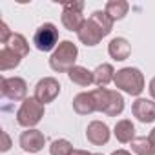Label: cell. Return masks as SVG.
<instances>
[{
	"label": "cell",
	"instance_id": "1",
	"mask_svg": "<svg viewBox=\"0 0 155 155\" xmlns=\"http://www.w3.org/2000/svg\"><path fill=\"white\" fill-rule=\"evenodd\" d=\"M115 88L122 90L128 95L139 97L144 90V75L137 68H122L115 73Z\"/></svg>",
	"mask_w": 155,
	"mask_h": 155
},
{
	"label": "cell",
	"instance_id": "2",
	"mask_svg": "<svg viewBox=\"0 0 155 155\" xmlns=\"http://www.w3.org/2000/svg\"><path fill=\"white\" fill-rule=\"evenodd\" d=\"M77 57H79V48H77L71 40H62L57 46V49L51 53L49 66H51L53 71L64 73V71H69L75 66Z\"/></svg>",
	"mask_w": 155,
	"mask_h": 155
},
{
	"label": "cell",
	"instance_id": "3",
	"mask_svg": "<svg viewBox=\"0 0 155 155\" xmlns=\"http://www.w3.org/2000/svg\"><path fill=\"white\" fill-rule=\"evenodd\" d=\"M42 117H44V104L38 102L35 97H28L26 101H22L17 111V122L28 130L37 126L42 120Z\"/></svg>",
	"mask_w": 155,
	"mask_h": 155
},
{
	"label": "cell",
	"instance_id": "4",
	"mask_svg": "<svg viewBox=\"0 0 155 155\" xmlns=\"http://www.w3.org/2000/svg\"><path fill=\"white\" fill-rule=\"evenodd\" d=\"M33 44H35V48L38 51H44V53L51 51V49L55 51L57 44H60L58 42V29H57V26L51 24V22L42 24L33 35Z\"/></svg>",
	"mask_w": 155,
	"mask_h": 155
},
{
	"label": "cell",
	"instance_id": "5",
	"mask_svg": "<svg viewBox=\"0 0 155 155\" xmlns=\"http://www.w3.org/2000/svg\"><path fill=\"white\" fill-rule=\"evenodd\" d=\"M84 2H66L62 6V26L68 31H77L79 33L81 28L84 26V17H82Z\"/></svg>",
	"mask_w": 155,
	"mask_h": 155
},
{
	"label": "cell",
	"instance_id": "6",
	"mask_svg": "<svg viewBox=\"0 0 155 155\" xmlns=\"http://www.w3.org/2000/svg\"><path fill=\"white\" fill-rule=\"evenodd\" d=\"M0 93L9 101H26L28 97V84L22 77H2Z\"/></svg>",
	"mask_w": 155,
	"mask_h": 155
},
{
	"label": "cell",
	"instance_id": "7",
	"mask_svg": "<svg viewBox=\"0 0 155 155\" xmlns=\"http://www.w3.org/2000/svg\"><path fill=\"white\" fill-rule=\"evenodd\" d=\"M58 93H60V84L53 77H44L35 86V99L42 104L53 102L58 97Z\"/></svg>",
	"mask_w": 155,
	"mask_h": 155
},
{
	"label": "cell",
	"instance_id": "8",
	"mask_svg": "<svg viewBox=\"0 0 155 155\" xmlns=\"http://www.w3.org/2000/svg\"><path fill=\"white\" fill-rule=\"evenodd\" d=\"M77 37H79V40L82 42V44H86V46H97L104 37H108L106 33H104V29L95 22V20H91V18H88L86 22H84V26L81 28V31L77 33Z\"/></svg>",
	"mask_w": 155,
	"mask_h": 155
},
{
	"label": "cell",
	"instance_id": "9",
	"mask_svg": "<svg viewBox=\"0 0 155 155\" xmlns=\"http://www.w3.org/2000/svg\"><path fill=\"white\" fill-rule=\"evenodd\" d=\"M18 144H20V148H22L24 151H28V153H38V151L44 148V144H46V137H44L42 131L31 128V130L20 133Z\"/></svg>",
	"mask_w": 155,
	"mask_h": 155
},
{
	"label": "cell",
	"instance_id": "10",
	"mask_svg": "<svg viewBox=\"0 0 155 155\" xmlns=\"http://www.w3.org/2000/svg\"><path fill=\"white\" fill-rule=\"evenodd\" d=\"M86 137L93 146H102L110 140V128L102 120H91L86 128Z\"/></svg>",
	"mask_w": 155,
	"mask_h": 155
},
{
	"label": "cell",
	"instance_id": "11",
	"mask_svg": "<svg viewBox=\"0 0 155 155\" xmlns=\"http://www.w3.org/2000/svg\"><path fill=\"white\" fill-rule=\"evenodd\" d=\"M131 113L133 117H137V120L140 122H153L155 120V102L148 101V99H137L131 106Z\"/></svg>",
	"mask_w": 155,
	"mask_h": 155
},
{
	"label": "cell",
	"instance_id": "12",
	"mask_svg": "<svg viewBox=\"0 0 155 155\" xmlns=\"http://www.w3.org/2000/svg\"><path fill=\"white\" fill-rule=\"evenodd\" d=\"M108 53H110V57H111L113 60L122 62V60H126V58L130 57L131 46H130V42H128L126 38L117 37V38H111V42L108 44Z\"/></svg>",
	"mask_w": 155,
	"mask_h": 155
},
{
	"label": "cell",
	"instance_id": "13",
	"mask_svg": "<svg viewBox=\"0 0 155 155\" xmlns=\"http://www.w3.org/2000/svg\"><path fill=\"white\" fill-rule=\"evenodd\" d=\"M68 77H69V81H71L73 84L82 86V88L93 84V71H90V69L84 68V66H73V68L68 71Z\"/></svg>",
	"mask_w": 155,
	"mask_h": 155
},
{
	"label": "cell",
	"instance_id": "14",
	"mask_svg": "<svg viewBox=\"0 0 155 155\" xmlns=\"http://www.w3.org/2000/svg\"><path fill=\"white\" fill-rule=\"evenodd\" d=\"M73 110L79 113V115H90V113L97 111L91 91H88V93L84 91V93H79V95H77V97L73 99Z\"/></svg>",
	"mask_w": 155,
	"mask_h": 155
},
{
	"label": "cell",
	"instance_id": "15",
	"mask_svg": "<svg viewBox=\"0 0 155 155\" xmlns=\"http://www.w3.org/2000/svg\"><path fill=\"white\" fill-rule=\"evenodd\" d=\"M115 79V69L111 64H101L93 69V82L99 88H106Z\"/></svg>",
	"mask_w": 155,
	"mask_h": 155
},
{
	"label": "cell",
	"instance_id": "16",
	"mask_svg": "<svg viewBox=\"0 0 155 155\" xmlns=\"http://www.w3.org/2000/svg\"><path fill=\"white\" fill-rule=\"evenodd\" d=\"M113 133H115V137H117L119 142L126 144V142H131V140L135 139V126H133L131 120L122 119V120H119V122L115 124Z\"/></svg>",
	"mask_w": 155,
	"mask_h": 155
},
{
	"label": "cell",
	"instance_id": "17",
	"mask_svg": "<svg viewBox=\"0 0 155 155\" xmlns=\"http://www.w3.org/2000/svg\"><path fill=\"white\" fill-rule=\"evenodd\" d=\"M128 9H130V4L126 2V0H110V2H106V8L104 11L111 17V20H120L128 15Z\"/></svg>",
	"mask_w": 155,
	"mask_h": 155
},
{
	"label": "cell",
	"instance_id": "18",
	"mask_svg": "<svg viewBox=\"0 0 155 155\" xmlns=\"http://www.w3.org/2000/svg\"><path fill=\"white\" fill-rule=\"evenodd\" d=\"M22 62V57L17 55L15 51H11L9 48H2L0 51V71H9V69H15L18 64Z\"/></svg>",
	"mask_w": 155,
	"mask_h": 155
},
{
	"label": "cell",
	"instance_id": "19",
	"mask_svg": "<svg viewBox=\"0 0 155 155\" xmlns=\"http://www.w3.org/2000/svg\"><path fill=\"white\" fill-rule=\"evenodd\" d=\"M4 46H6V48H9L11 51H15L17 55H20L22 58L29 53V44H28L26 37H24V35H20V33H13V35L9 37V40H8Z\"/></svg>",
	"mask_w": 155,
	"mask_h": 155
},
{
	"label": "cell",
	"instance_id": "20",
	"mask_svg": "<svg viewBox=\"0 0 155 155\" xmlns=\"http://www.w3.org/2000/svg\"><path fill=\"white\" fill-rule=\"evenodd\" d=\"M131 150L137 155H155V146L148 137H135L131 140Z\"/></svg>",
	"mask_w": 155,
	"mask_h": 155
},
{
	"label": "cell",
	"instance_id": "21",
	"mask_svg": "<svg viewBox=\"0 0 155 155\" xmlns=\"http://www.w3.org/2000/svg\"><path fill=\"white\" fill-rule=\"evenodd\" d=\"M124 111V97L119 93V91H111V97H110V104L106 108V115L110 117H117Z\"/></svg>",
	"mask_w": 155,
	"mask_h": 155
},
{
	"label": "cell",
	"instance_id": "22",
	"mask_svg": "<svg viewBox=\"0 0 155 155\" xmlns=\"http://www.w3.org/2000/svg\"><path fill=\"white\" fill-rule=\"evenodd\" d=\"M93 95V101H95V108L97 111H106L108 104H110V97H111V90H106V88H97L91 91Z\"/></svg>",
	"mask_w": 155,
	"mask_h": 155
},
{
	"label": "cell",
	"instance_id": "23",
	"mask_svg": "<svg viewBox=\"0 0 155 155\" xmlns=\"http://www.w3.org/2000/svg\"><path fill=\"white\" fill-rule=\"evenodd\" d=\"M71 153H73V146L66 139H57L49 146V155H71Z\"/></svg>",
	"mask_w": 155,
	"mask_h": 155
},
{
	"label": "cell",
	"instance_id": "24",
	"mask_svg": "<svg viewBox=\"0 0 155 155\" xmlns=\"http://www.w3.org/2000/svg\"><path fill=\"white\" fill-rule=\"evenodd\" d=\"M90 18H91V20H95V22L104 29V33H106V35H110V33H111V29H113V20H111V17H110L106 11H93Z\"/></svg>",
	"mask_w": 155,
	"mask_h": 155
},
{
	"label": "cell",
	"instance_id": "25",
	"mask_svg": "<svg viewBox=\"0 0 155 155\" xmlns=\"http://www.w3.org/2000/svg\"><path fill=\"white\" fill-rule=\"evenodd\" d=\"M11 35H13V33L9 31V28H8V24H6V22L0 24V42L6 44V42L9 40V37H11Z\"/></svg>",
	"mask_w": 155,
	"mask_h": 155
},
{
	"label": "cell",
	"instance_id": "26",
	"mask_svg": "<svg viewBox=\"0 0 155 155\" xmlns=\"http://www.w3.org/2000/svg\"><path fill=\"white\" fill-rule=\"evenodd\" d=\"M0 135H2V146H0V151L6 153V151L11 148V139H9V135H8V131H2Z\"/></svg>",
	"mask_w": 155,
	"mask_h": 155
},
{
	"label": "cell",
	"instance_id": "27",
	"mask_svg": "<svg viewBox=\"0 0 155 155\" xmlns=\"http://www.w3.org/2000/svg\"><path fill=\"white\" fill-rule=\"evenodd\" d=\"M150 95H151V99H155V77H153V79L150 81Z\"/></svg>",
	"mask_w": 155,
	"mask_h": 155
},
{
	"label": "cell",
	"instance_id": "28",
	"mask_svg": "<svg viewBox=\"0 0 155 155\" xmlns=\"http://www.w3.org/2000/svg\"><path fill=\"white\" fill-rule=\"evenodd\" d=\"M71 155H93V153H90V151H86V150H73Z\"/></svg>",
	"mask_w": 155,
	"mask_h": 155
},
{
	"label": "cell",
	"instance_id": "29",
	"mask_svg": "<svg viewBox=\"0 0 155 155\" xmlns=\"http://www.w3.org/2000/svg\"><path fill=\"white\" fill-rule=\"evenodd\" d=\"M111 155H131L130 151H126V150H117V151H113Z\"/></svg>",
	"mask_w": 155,
	"mask_h": 155
},
{
	"label": "cell",
	"instance_id": "30",
	"mask_svg": "<svg viewBox=\"0 0 155 155\" xmlns=\"http://www.w3.org/2000/svg\"><path fill=\"white\" fill-rule=\"evenodd\" d=\"M148 139H150V140H151V144L155 146V128H153V130L150 131V137H148Z\"/></svg>",
	"mask_w": 155,
	"mask_h": 155
}]
</instances>
